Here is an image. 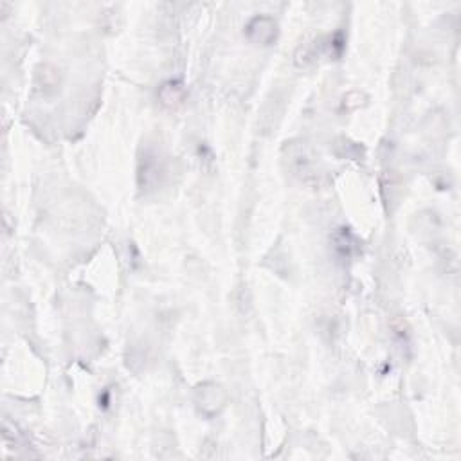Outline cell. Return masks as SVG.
Returning <instances> with one entry per match:
<instances>
[{"label": "cell", "mask_w": 461, "mask_h": 461, "mask_svg": "<svg viewBox=\"0 0 461 461\" xmlns=\"http://www.w3.org/2000/svg\"><path fill=\"white\" fill-rule=\"evenodd\" d=\"M247 36L258 45H270L278 36V26L269 17H256L247 26Z\"/></svg>", "instance_id": "obj_1"}, {"label": "cell", "mask_w": 461, "mask_h": 461, "mask_svg": "<svg viewBox=\"0 0 461 461\" xmlns=\"http://www.w3.org/2000/svg\"><path fill=\"white\" fill-rule=\"evenodd\" d=\"M218 395H220V388H217V386H211V395H207V389H202L200 404L204 411H210L211 407V413H213V411H217L218 407L222 406L224 397H218Z\"/></svg>", "instance_id": "obj_4"}, {"label": "cell", "mask_w": 461, "mask_h": 461, "mask_svg": "<svg viewBox=\"0 0 461 461\" xmlns=\"http://www.w3.org/2000/svg\"><path fill=\"white\" fill-rule=\"evenodd\" d=\"M159 155L155 149H148L145 154V159H141V186H152L159 182V177L163 175V166L159 161Z\"/></svg>", "instance_id": "obj_2"}, {"label": "cell", "mask_w": 461, "mask_h": 461, "mask_svg": "<svg viewBox=\"0 0 461 461\" xmlns=\"http://www.w3.org/2000/svg\"><path fill=\"white\" fill-rule=\"evenodd\" d=\"M159 98L161 103L168 108H177L184 103L186 98V89L180 82H166L159 89Z\"/></svg>", "instance_id": "obj_3"}]
</instances>
